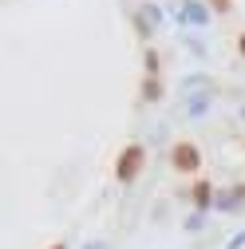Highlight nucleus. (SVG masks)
Returning a JSON list of instances; mask_svg holds the SVG:
<instances>
[{
	"mask_svg": "<svg viewBox=\"0 0 245 249\" xmlns=\"http://www.w3.org/2000/svg\"><path fill=\"white\" fill-rule=\"evenodd\" d=\"M139 170H142V146H127L119 159V182H131Z\"/></svg>",
	"mask_w": 245,
	"mask_h": 249,
	"instance_id": "f257e3e1",
	"label": "nucleus"
},
{
	"mask_svg": "<svg viewBox=\"0 0 245 249\" xmlns=\"http://www.w3.org/2000/svg\"><path fill=\"white\" fill-rule=\"evenodd\" d=\"M198 162H202V154H198V146H190V142H178V146H174V166H178L182 174H190V170H198Z\"/></svg>",
	"mask_w": 245,
	"mask_h": 249,
	"instance_id": "f03ea898",
	"label": "nucleus"
},
{
	"mask_svg": "<svg viewBox=\"0 0 245 249\" xmlns=\"http://www.w3.org/2000/svg\"><path fill=\"white\" fill-rule=\"evenodd\" d=\"M194 202H198V206H206V202H210V186H206V182H198V186H194Z\"/></svg>",
	"mask_w": 245,
	"mask_h": 249,
	"instance_id": "7ed1b4c3",
	"label": "nucleus"
},
{
	"mask_svg": "<svg viewBox=\"0 0 245 249\" xmlns=\"http://www.w3.org/2000/svg\"><path fill=\"white\" fill-rule=\"evenodd\" d=\"M241 55H245V36H241Z\"/></svg>",
	"mask_w": 245,
	"mask_h": 249,
	"instance_id": "20e7f679",
	"label": "nucleus"
}]
</instances>
